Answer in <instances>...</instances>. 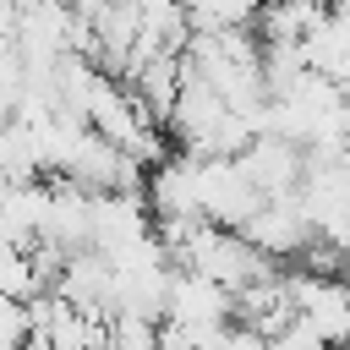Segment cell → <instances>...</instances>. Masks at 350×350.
I'll return each mask as SVG.
<instances>
[{"instance_id":"cell-4","label":"cell","mask_w":350,"mask_h":350,"mask_svg":"<svg viewBox=\"0 0 350 350\" xmlns=\"http://www.w3.org/2000/svg\"><path fill=\"white\" fill-rule=\"evenodd\" d=\"M164 323H235V295L197 268H175L164 295Z\"/></svg>"},{"instance_id":"cell-3","label":"cell","mask_w":350,"mask_h":350,"mask_svg":"<svg viewBox=\"0 0 350 350\" xmlns=\"http://www.w3.org/2000/svg\"><path fill=\"white\" fill-rule=\"evenodd\" d=\"M241 170L252 175V186L262 197H295L301 191V175H306V148L279 137V131H257L241 153Z\"/></svg>"},{"instance_id":"cell-1","label":"cell","mask_w":350,"mask_h":350,"mask_svg":"<svg viewBox=\"0 0 350 350\" xmlns=\"http://www.w3.org/2000/svg\"><path fill=\"white\" fill-rule=\"evenodd\" d=\"M257 208H262V191H257L252 175L241 170V159H202V164H197V213H202L208 224L241 230Z\"/></svg>"},{"instance_id":"cell-6","label":"cell","mask_w":350,"mask_h":350,"mask_svg":"<svg viewBox=\"0 0 350 350\" xmlns=\"http://www.w3.org/2000/svg\"><path fill=\"white\" fill-rule=\"evenodd\" d=\"M0 180H44V153L38 131L27 120H0Z\"/></svg>"},{"instance_id":"cell-2","label":"cell","mask_w":350,"mask_h":350,"mask_svg":"<svg viewBox=\"0 0 350 350\" xmlns=\"http://www.w3.org/2000/svg\"><path fill=\"white\" fill-rule=\"evenodd\" d=\"M241 235H246L257 252H268L273 262H284V257H301V252L317 241V224L306 219L301 197H262V208L241 224Z\"/></svg>"},{"instance_id":"cell-5","label":"cell","mask_w":350,"mask_h":350,"mask_svg":"<svg viewBox=\"0 0 350 350\" xmlns=\"http://www.w3.org/2000/svg\"><path fill=\"white\" fill-rule=\"evenodd\" d=\"M328 22V0H262L252 16L257 44H306V33H317Z\"/></svg>"}]
</instances>
